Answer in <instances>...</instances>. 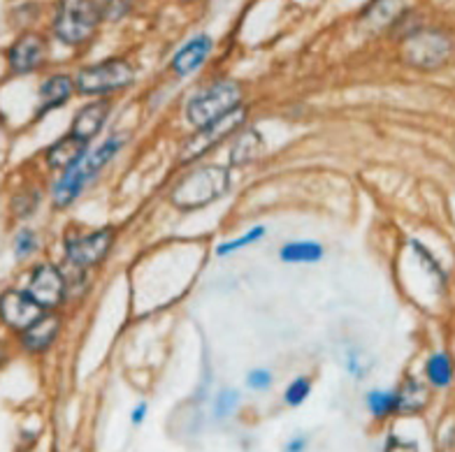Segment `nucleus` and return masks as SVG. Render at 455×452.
Wrapping results in <instances>:
<instances>
[{
  "mask_svg": "<svg viewBox=\"0 0 455 452\" xmlns=\"http://www.w3.org/2000/svg\"><path fill=\"white\" fill-rule=\"evenodd\" d=\"M124 144H126V138H121V132H114L112 138L105 139L96 151H89L77 165H72L70 170H66V174L60 177V181L54 188L56 207H70V204L82 195V191H84L86 186L100 174L102 167L108 165L114 155L119 154V149Z\"/></svg>",
  "mask_w": 455,
  "mask_h": 452,
  "instance_id": "obj_1",
  "label": "nucleus"
},
{
  "mask_svg": "<svg viewBox=\"0 0 455 452\" xmlns=\"http://www.w3.org/2000/svg\"><path fill=\"white\" fill-rule=\"evenodd\" d=\"M228 188H230V174L223 167H203L198 172L186 174L180 184L174 186L172 204L181 211L203 209L226 195Z\"/></svg>",
  "mask_w": 455,
  "mask_h": 452,
  "instance_id": "obj_2",
  "label": "nucleus"
},
{
  "mask_svg": "<svg viewBox=\"0 0 455 452\" xmlns=\"http://www.w3.org/2000/svg\"><path fill=\"white\" fill-rule=\"evenodd\" d=\"M102 12L96 0H59L54 17V33L63 44H84L93 37Z\"/></svg>",
  "mask_w": 455,
  "mask_h": 452,
  "instance_id": "obj_3",
  "label": "nucleus"
},
{
  "mask_svg": "<svg viewBox=\"0 0 455 452\" xmlns=\"http://www.w3.org/2000/svg\"><path fill=\"white\" fill-rule=\"evenodd\" d=\"M242 107V86L237 82H216L193 98L186 107V119L196 128L223 119L226 114Z\"/></svg>",
  "mask_w": 455,
  "mask_h": 452,
  "instance_id": "obj_4",
  "label": "nucleus"
},
{
  "mask_svg": "<svg viewBox=\"0 0 455 452\" xmlns=\"http://www.w3.org/2000/svg\"><path fill=\"white\" fill-rule=\"evenodd\" d=\"M132 77H135V72H132L128 60L109 59L79 70L75 86L84 96H105V93H112V91L128 86Z\"/></svg>",
  "mask_w": 455,
  "mask_h": 452,
  "instance_id": "obj_5",
  "label": "nucleus"
},
{
  "mask_svg": "<svg viewBox=\"0 0 455 452\" xmlns=\"http://www.w3.org/2000/svg\"><path fill=\"white\" fill-rule=\"evenodd\" d=\"M451 56V40L439 30H413L404 37L402 59L419 70H435L443 66Z\"/></svg>",
  "mask_w": 455,
  "mask_h": 452,
  "instance_id": "obj_6",
  "label": "nucleus"
},
{
  "mask_svg": "<svg viewBox=\"0 0 455 452\" xmlns=\"http://www.w3.org/2000/svg\"><path fill=\"white\" fill-rule=\"evenodd\" d=\"M244 121H246V112L242 107H237L235 112L226 114L223 119L198 128V131H196V135H191V138H188V142L181 147L180 161L184 163V165H188V163L203 158L207 151H212L214 147H219L223 139L230 138V135H235V132L240 131V125L244 123Z\"/></svg>",
  "mask_w": 455,
  "mask_h": 452,
  "instance_id": "obj_7",
  "label": "nucleus"
},
{
  "mask_svg": "<svg viewBox=\"0 0 455 452\" xmlns=\"http://www.w3.org/2000/svg\"><path fill=\"white\" fill-rule=\"evenodd\" d=\"M112 244V227L91 233L86 234V237H70L66 242V258L75 265V267H93V265H98V262H102L108 258Z\"/></svg>",
  "mask_w": 455,
  "mask_h": 452,
  "instance_id": "obj_8",
  "label": "nucleus"
},
{
  "mask_svg": "<svg viewBox=\"0 0 455 452\" xmlns=\"http://www.w3.org/2000/svg\"><path fill=\"white\" fill-rule=\"evenodd\" d=\"M44 313V309L26 290H7L0 295V321L7 328L24 332Z\"/></svg>",
  "mask_w": 455,
  "mask_h": 452,
  "instance_id": "obj_9",
  "label": "nucleus"
},
{
  "mask_svg": "<svg viewBox=\"0 0 455 452\" xmlns=\"http://www.w3.org/2000/svg\"><path fill=\"white\" fill-rule=\"evenodd\" d=\"M30 297L36 299L44 311L54 309L66 297V279L60 274L54 265H37L30 274L28 288H26Z\"/></svg>",
  "mask_w": 455,
  "mask_h": 452,
  "instance_id": "obj_10",
  "label": "nucleus"
},
{
  "mask_svg": "<svg viewBox=\"0 0 455 452\" xmlns=\"http://www.w3.org/2000/svg\"><path fill=\"white\" fill-rule=\"evenodd\" d=\"M44 59H47V42L43 36L37 33H26V36L19 37L10 47V67L17 75H28V72H36L37 67L43 66Z\"/></svg>",
  "mask_w": 455,
  "mask_h": 452,
  "instance_id": "obj_11",
  "label": "nucleus"
},
{
  "mask_svg": "<svg viewBox=\"0 0 455 452\" xmlns=\"http://www.w3.org/2000/svg\"><path fill=\"white\" fill-rule=\"evenodd\" d=\"M60 332V318L54 313H43L30 328L21 332V345L28 353H43L54 344Z\"/></svg>",
  "mask_w": 455,
  "mask_h": 452,
  "instance_id": "obj_12",
  "label": "nucleus"
},
{
  "mask_svg": "<svg viewBox=\"0 0 455 452\" xmlns=\"http://www.w3.org/2000/svg\"><path fill=\"white\" fill-rule=\"evenodd\" d=\"M108 114H109L108 100L89 102L86 107H82L77 114H75L70 135H75L77 139H84V142H91V139L96 138L98 132H100L105 121H108Z\"/></svg>",
  "mask_w": 455,
  "mask_h": 452,
  "instance_id": "obj_13",
  "label": "nucleus"
},
{
  "mask_svg": "<svg viewBox=\"0 0 455 452\" xmlns=\"http://www.w3.org/2000/svg\"><path fill=\"white\" fill-rule=\"evenodd\" d=\"M89 154V142L84 139H77L75 135H63L60 139H56L52 147L47 149V163L49 167L54 170H70L72 165H77L84 155Z\"/></svg>",
  "mask_w": 455,
  "mask_h": 452,
  "instance_id": "obj_14",
  "label": "nucleus"
},
{
  "mask_svg": "<svg viewBox=\"0 0 455 452\" xmlns=\"http://www.w3.org/2000/svg\"><path fill=\"white\" fill-rule=\"evenodd\" d=\"M212 52V40L207 36L193 37L191 42H186L184 47L174 54L172 60V70L180 75V77H186V75H191L196 67H200L207 59V54Z\"/></svg>",
  "mask_w": 455,
  "mask_h": 452,
  "instance_id": "obj_15",
  "label": "nucleus"
},
{
  "mask_svg": "<svg viewBox=\"0 0 455 452\" xmlns=\"http://www.w3.org/2000/svg\"><path fill=\"white\" fill-rule=\"evenodd\" d=\"M72 91H75V82H72L68 75H54V77H49L47 82L40 86V109H37V114L43 116V114L52 112V109L63 107V105L70 100Z\"/></svg>",
  "mask_w": 455,
  "mask_h": 452,
  "instance_id": "obj_16",
  "label": "nucleus"
},
{
  "mask_svg": "<svg viewBox=\"0 0 455 452\" xmlns=\"http://www.w3.org/2000/svg\"><path fill=\"white\" fill-rule=\"evenodd\" d=\"M427 404H430L427 387L409 376L407 381L402 383L400 390L395 393V413H400V416H413V413L423 411Z\"/></svg>",
  "mask_w": 455,
  "mask_h": 452,
  "instance_id": "obj_17",
  "label": "nucleus"
},
{
  "mask_svg": "<svg viewBox=\"0 0 455 452\" xmlns=\"http://www.w3.org/2000/svg\"><path fill=\"white\" fill-rule=\"evenodd\" d=\"M427 381L435 387H446L453 381V364H451V357L446 353H435V355L427 360L426 364Z\"/></svg>",
  "mask_w": 455,
  "mask_h": 452,
  "instance_id": "obj_18",
  "label": "nucleus"
},
{
  "mask_svg": "<svg viewBox=\"0 0 455 452\" xmlns=\"http://www.w3.org/2000/svg\"><path fill=\"white\" fill-rule=\"evenodd\" d=\"M263 147V139H260V132L258 131H249V132H240L237 138H235V147H233V163L235 165H242V163H249L251 158H256V154Z\"/></svg>",
  "mask_w": 455,
  "mask_h": 452,
  "instance_id": "obj_19",
  "label": "nucleus"
},
{
  "mask_svg": "<svg viewBox=\"0 0 455 452\" xmlns=\"http://www.w3.org/2000/svg\"><path fill=\"white\" fill-rule=\"evenodd\" d=\"M323 258V246L316 242H293L282 249L283 262H316Z\"/></svg>",
  "mask_w": 455,
  "mask_h": 452,
  "instance_id": "obj_20",
  "label": "nucleus"
},
{
  "mask_svg": "<svg viewBox=\"0 0 455 452\" xmlns=\"http://www.w3.org/2000/svg\"><path fill=\"white\" fill-rule=\"evenodd\" d=\"M400 0H374L370 7H367L365 17L374 24H390V21H395L397 12H400Z\"/></svg>",
  "mask_w": 455,
  "mask_h": 452,
  "instance_id": "obj_21",
  "label": "nucleus"
},
{
  "mask_svg": "<svg viewBox=\"0 0 455 452\" xmlns=\"http://www.w3.org/2000/svg\"><path fill=\"white\" fill-rule=\"evenodd\" d=\"M367 408L374 417H386L395 413V393H381V390H374V393L367 394Z\"/></svg>",
  "mask_w": 455,
  "mask_h": 452,
  "instance_id": "obj_22",
  "label": "nucleus"
},
{
  "mask_svg": "<svg viewBox=\"0 0 455 452\" xmlns=\"http://www.w3.org/2000/svg\"><path fill=\"white\" fill-rule=\"evenodd\" d=\"M263 234H265V227L256 226L253 230H249L246 234H242L240 239H233V242H226V244L219 246V249H216V256H228V253H235V250H240V249H244V246L258 242V239L263 237Z\"/></svg>",
  "mask_w": 455,
  "mask_h": 452,
  "instance_id": "obj_23",
  "label": "nucleus"
},
{
  "mask_svg": "<svg viewBox=\"0 0 455 452\" xmlns=\"http://www.w3.org/2000/svg\"><path fill=\"white\" fill-rule=\"evenodd\" d=\"M309 393H312V381H309L307 376H299V378H295V381L286 387V404L299 406L307 397H309Z\"/></svg>",
  "mask_w": 455,
  "mask_h": 452,
  "instance_id": "obj_24",
  "label": "nucleus"
},
{
  "mask_svg": "<svg viewBox=\"0 0 455 452\" xmlns=\"http://www.w3.org/2000/svg\"><path fill=\"white\" fill-rule=\"evenodd\" d=\"M237 404H240V397H237V393H233V390H223V393L216 397V404H214L216 417L230 416Z\"/></svg>",
  "mask_w": 455,
  "mask_h": 452,
  "instance_id": "obj_25",
  "label": "nucleus"
},
{
  "mask_svg": "<svg viewBox=\"0 0 455 452\" xmlns=\"http://www.w3.org/2000/svg\"><path fill=\"white\" fill-rule=\"evenodd\" d=\"M37 246L36 233H30V230H24V233L17 234V242H14V256L17 258H26L30 256Z\"/></svg>",
  "mask_w": 455,
  "mask_h": 452,
  "instance_id": "obj_26",
  "label": "nucleus"
},
{
  "mask_svg": "<svg viewBox=\"0 0 455 452\" xmlns=\"http://www.w3.org/2000/svg\"><path fill=\"white\" fill-rule=\"evenodd\" d=\"M131 3L132 0H102V7H100L102 17L121 19L128 10H131Z\"/></svg>",
  "mask_w": 455,
  "mask_h": 452,
  "instance_id": "obj_27",
  "label": "nucleus"
},
{
  "mask_svg": "<svg viewBox=\"0 0 455 452\" xmlns=\"http://www.w3.org/2000/svg\"><path fill=\"white\" fill-rule=\"evenodd\" d=\"M246 385L253 387V390H267V387L272 385V374L265 369L251 371L249 378H246Z\"/></svg>",
  "mask_w": 455,
  "mask_h": 452,
  "instance_id": "obj_28",
  "label": "nucleus"
},
{
  "mask_svg": "<svg viewBox=\"0 0 455 452\" xmlns=\"http://www.w3.org/2000/svg\"><path fill=\"white\" fill-rule=\"evenodd\" d=\"M384 452H419V446L411 443V440H402L397 439V436H390Z\"/></svg>",
  "mask_w": 455,
  "mask_h": 452,
  "instance_id": "obj_29",
  "label": "nucleus"
},
{
  "mask_svg": "<svg viewBox=\"0 0 455 452\" xmlns=\"http://www.w3.org/2000/svg\"><path fill=\"white\" fill-rule=\"evenodd\" d=\"M307 443H309V436L307 434L295 436V439H291L286 443V452H302L307 448Z\"/></svg>",
  "mask_w": 455,
  "mask_h": 452,
  "instance_id": "obj_30",
  "label": "nucleus"
},
{
  "mask_svg": "<svg viewBox=\"0 0 455 452\" xmlns=\"http://www.w3.org/2000/svg\"><path fill=\"white\" fill-rule=\"evenodd\" d=\"M147 416V404H140L135 406V411H132V424H140Z\"/></svg>",
  "mask_w": 455,
  "mask_h": 452,
  "instance_id": "obj_31",
  "label": "nucleus"
}]
</instances>
